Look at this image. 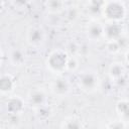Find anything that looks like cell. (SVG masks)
<instances>
[{
	"label": "cell",
	"mask_w": 129,
	"mask_h": 129,
	"mask_svg": "<svg viewBox=\"0 0 129 129\" xmlns=\"http://www.w3.org/2000/svg\"><path fill=\"white\" fill-rule=\"evenodd\" d=\"M45 9L49 14H59L64 10V0H45Z\"/></svg>",
	"instance_id": "obj_14"
},
{
	"label": "cell",
	"mask_w": 129,
	"mask_h": 129,
	"mask_svg": "<svg viewBox=\"0 0 129 129\" xmlns=\"http://www.w3.org/2000/svg\"><path fill=\"white\" fill-rule=\"evenodd\" d=\"M45 39V33L39 26H30L26 31V41L30 46L38 47Z\"/></svg>",
	"instance_id": "obj_7"
},
{
	"label": "cell",
	"mask_w": 129,
	"mask_h": 129,
	"mask_svg": "<svg viewBox=\"0 0 129 129\" xmlns=\"http://www.w3.org/2000/svg\"><path fill=\"white\" fill-rule=\"evenodd\" d=\"M1 62H2V51L0 49V66H1Z\"/></svg>",
	"instance_id": "obj_22"
},
{
	"label": "cell",
	"mask_w": 129,
	"mask_h": 129,
	"mask_svg": "<svg viewBox=\"0 0 129 129\" xmlns=\"http://www.w3.org/2000/svg\"><path fill=\"white\" fill-rule=\"evenodd\" d=\"M124 33L123 26L121 22H109L107 21L104 24L103 30V39L108 40H116Z\"/></svg>",
	"instance_id": "obj_6"
},
{
	"label": "cell",
	"mask_w": 129,
	"mask_h": 129,
	"mask_svg": "<svg viewBox=\"0 0 129 129\" xmlns=\"http://www.w3.org/2000/svg\"><path fill=\"white\" fill-rule=\"evenodd\" d=\"M12 5L17 9H25L31 3V0H11Z\"/></svg>",
	"instance_id": "obj_20"
},
{
	"label": "cell",
	"mask_w": 129,
	"mask_h": 129,
	"mask_svg": "<svg viewBox=\"0 0 129 129\" xmlns=\"http://www.w3.org/2000/svg\"><path fill=\"white\" fill-rule=\"evenodd\" d=\"M79 69V58L76 54L69 55L68 61H67V67H66V72H76Z\"/></svg>",
	"instance_id": "obj_17"
},
{
	"label": "cell",
	"mask_w": 129,
	"mask_h": 129,
	"mask_svg": "<svg viewBox=\"0 0 129 129\" xmlns=\"http://www.w3.org/2000/svg\"><path fill=\"white\" fill-rule=\"evenodd\" d=\"M78 9H76V7H71L68 11H67V17L71 20H75L78 17Z\"/></svg>",
	"instance_id": "obj_21"
},
{
	"label": "cell",
	"mask_w": 129,
	"mask_h": 129,
	"mask_svg": "<svg viewBox=\"0 0 129 129\" xmlns=\"http://www.w3.org/2000/svg\"><path fill=\"white\" fill-rule=\"evenodd\" d=\"M27 103L30 108L37 109L46 103V93L42 89L31 90L27 95Z\"/></svg>",
	"instance_id": "obj_10"
},
{
	"label": "cell",
	"mask_w": 129,
	"mask_h": 129,
	"mask_svg": "<svg viewBox=\"0 0 129 129\" xmlns=\"http://www.w3.org/2000/svg\"><path fill=\"white\" fill-rule=\"evenodd\" d=\"M127 66L122 61H113L108 67V77L112 82H120L124 79Z\"/></svg>",
	"instance_id": "obj_9"
},
{
	"label": "cell",
	"mask_w": 129,
	"mask_h": 129,
	"mask_svg": "<svg viewBox=\"0 0 129 129\" xmlns=\"http://www.w3.org/2000/svg\"><path fill=\"white\" fill-rule=\"evenodd\" d=\"M80 90L87 94H93L97 92L101 87V79L96 72L85 71L82 72L77 79Z\"/></svg>",
	"instance_id": "obj_3"
},
{
	"label": "cell",
	"mask_w": 129,
	"mask_h": 129,
	"mask_svg": "<svg viewBox=\"0 0 129 129\" xmlns=\"http://www.w3.org/2000/svg\"><path fill=\"white\" fill-rule=\"evenodd\" d=\"M106 0H88L87 11L92 17H98L102 14V9Z\"/></svg>",
	"instance_id": "obj_13"
},
{
	"label": "cell",
	"mask_w": 129,
	"mask_h": 129,
	"mask_svg": "<svg viewBox=\"0 0 129 129\" xmlns=\"http://www.w3.org/2000/svg\"><path fill=\"white\" fill-rule=\"evenodd\" d=\"M106 127L110 128V129H126L128 127V122H125L121 119L109 121V123L106 125Z\"/></svg>",
	"instance_id": "obj_19"
},
{
	"label": "cell",
	"mask_w": 129,
	"mask_h": 129,
	"mask_svg": "<svg viewBox=\"0 0 129 129\" xmlns=\"http://www.w3.org/2000/svg\"><path fill=\"white\" fill-rule=\"evenodd\" d=\"M15 80L14 78L7 73L0 74V94L7 96L10 95L15 88Z\"/></svg>",
	"instance_id": "obj_11"
},
{
	"label": "cell",
	"mask_w": 129,
	"mask_h": 129,
	"mask_svg": "<svg viewBox=\"0 0 129 129\" xmlns=\"http://www.w3.org/2000/svg\"><path fill=\"white\" fill-rule=\"evenodd\" d=\"M115 111L119 117V119L128 122L129 118V102L127 98H121L117 101L115 106Z\"/></svg>",
	"instance_id": "obj_12"
},
{
	"label": "cell",
	"mask_w": 129,
	"mask_h": 129,
	"mask_svg": "<svg viewBox=\"0 0 129 129\" xmlns=\"http://www.w3.org/2000/svg\"><path fill=\"white\" fill-rule=\"evenodd\" d=\"M104 23L98 19H92L86 25V36L91 41H99L103 39Z\"/></svg>",
	"instance_id": "obj_4"
},
{
	"label": "cell",
	"mask_w": 129,
	"mask_h": 129,
	"mask_svg": "<svg viewBox=\"0 0 129 129\" xmlns=\"http://www.w3.org/2000/svg\"><path fill=\"white\" fill-rule=\"evenodd\" d=\"M106 49L108 52L115 54L121 50V47H120L117 39L116 40H108V41H106Z\"/></svg>",
	"instance_id": "obj_18"
},
{
	"label": "cell",
	"mask_w": 129,
	"mask_h": 129,
	"mask_svg": "<svg viewBox=\"0 0 129 129\" xmlns=\"http://www.w3.org/2000/svg\"><path fill=\"white\" fill-rule=\"evenodd\" d=\"M69 54L63 49H54L50 51L45 59L46 69L54 74V75H61L66 72L67 61H68Z\"/></svg>",
	"instance_id": "obj_2"
},
{
	"label": "cell",
	"mask_w": 129,
	"mask_h": 129,
	"mask_svg": "<svg viewBox=\"0 0 129 129\" xmlns=\"http://www.w3.org/2000/svg\"><path fill=\"white\" fill-rule=\"evenodd\" d=\"M9 60L13 66L21 67L25 62V53L23 52V50L19 48H14L10 51Z\"/></svg>",
	"instance_id": "obj_15"
},
{
	"label": "cell",
	"mask_w": 129,
	"mask_h": 129,
	"mask_svg": "<svg viewBox=\"0 0 129 129\" xmlns=\"http://www.w3.org/2000/svg\"><path fill=\"white\" fill-rule=\"evenodd\" d=\"M1 7H2V0H0V9H1Z\"/></svg>",
	"instance_id": "obj_23"
},
{
	"label": "cell",
	"mask_w": 129,
	"mask_h": 129,
	"mask_svg": "<svg viewBox=\"0 0 129 129\" xmlns=\"http://www.w3.org/2000/svg\"><path fill=\"white\" fill-rule=\"evenodd\" d=\"M71 90L70 82L67 78L61 77L58 75L56 78H54L50 84V91L51 93L56 97H64L69 94Z\"/></svg>",
	"instance_id": "obj_5"
},
{
	"label": "cell",
	"mask_w": 129,
	"mask_h": 129,
	"mask_svg": "<svg viewBox=\"0 0 129 129\" xmlns=\"http://www.w3.org/2000/svg\"><path fill=\"white\" fill-rule=\"evenodd\" d=\"M127 15V8L122 0H106L101 16L109 22H122Z\"/></svg>",
	"instance_id": "obj_1"
},
{
	"label": "cell",
	"mask_w": 129,
	"mask_h": 129,
	"mask_svg": "<svg viewBox=\"0 0 129 129\" xmlns=\"http://www.w3.org/2000/svg\"><path fill=\"white\" fill-rule=\"evenodd\" d=\"M5 107L10 115L17 116L23 112L25 107V101L20 96H10L5 102Z\"/></svg>",
	"instance_id": "obj_8"
},
{
	"label": "cell",
	"mask_w": 129,
	"mask_h": 129,
	"mask_svg": "<svg viewBox=\"0 0 129 129\" xmlns=\"http://www.w3.org/2000/svg\"><path fill=\"white\" fill-rule=\"evenodd\" d=\"M60 127L67 128V129H79V128L85 127V125L83 124L81 119H79L75 116H70V117H67L66 119H63V121L60 124Z\"/></svg>",
	"instance_id": "obj_16"
}]
</instances>
